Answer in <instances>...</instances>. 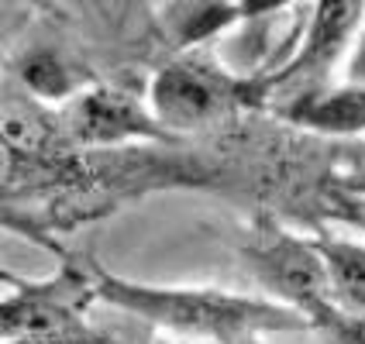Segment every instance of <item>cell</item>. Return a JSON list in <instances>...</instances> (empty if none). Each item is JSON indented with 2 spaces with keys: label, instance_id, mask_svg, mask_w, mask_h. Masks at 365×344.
<instances>
[{
  "label": "cell",
  "instance_id": "cell-1",
  "mask_svg": "<svg viewBox=\"0 0 365 344\" xmlns=\"http://www.w3.org/2000/svg\"><path fill=\"white\" fill-rule=\"evenodd\" d=\"M97 296L138 313L159 327H169L176 334H197L214 341H248L259 327H289L297 324V313L276 303L259 300H238L227 293L210 289H145V286L121 283L107 272H93Z\"/></svg>",
  "mask_w": 365,
  "mask_h": 344
},
{
  "label": "cell",
  "instance_id": "cell-2",
  "mask_svg": "<svg viewBox=\"0 0 365 344\" xmlns=\"http://www.w3.org/2000/svg\"><path fill=\"white\" fill-rule=\"evenodd\" d=\"M255 100L252 83L224 73L207 56H180L152 80V118L165 131H197Z\"/></svg>",
  "mask_w": 365,
  "mask_h": 344
},
{
  "label": "cell",
  "instance_id": "cell-3",
  "mask_svg": "<svg viewBox=\"0 0 365 344\" xmlns=\"http://www.w3.org/2000/svg\"><path fill=\"white\" fill-rule=\"evenodd\" d=\"M248 255L259 279L272 293H279L286 303L297 306L310 324H321L331 310H338L321 244H307L272 224H259Z\"/></svg>",
  "mask_w": 365,
  "mask_h": 344
},
{
  "label": "cell",
  "instance_id": "cell-4",
  "mask_svg": "<svg viewBox=\"0 0 365 344\" xmlns=\"http://www.w3.org/2000/svg\"><path fill=\"white\" fill-rule=\"evenodd\" d=\"M362 18H365V7L355 4V0L321 4L314 11V21L307 28V38L300 45V52H297V59L276 76V86L297 80V86H304V90L293 100L310 97V93H321V83H324L327 69L341 59V52H345V45L351 41V35L359 31Z\"/></svg>",
  "mask_w": 365,
  "mask_h": 344
},
{
  "label": "cell",
  "instance_id": "cell-5",
  "mask_svg": "<svg viewBox=\"0 0 365 344\" xmlns=\"http://www.w3.org/2000/svg\"><path fill=\"white\" fill-rule=\"evenodd\" d=\"M69 135L83 145H114L138 135H163L165 127L148 118L135 97H128L114 86H101L93 93H83L76 107L66 118Z\"/></svg>",
  "mask_w": 365,
  "mask_h": 344
},
{
  "label": "cell",
  "instance_id": "cell-6",
  "mask_svg": "<svg viewBox=\"0 0 365 344\" xmlns=\"http://www.w3.org/2000/svg\"><path fill=\"white\" fill-rule=\"evenodd\" d=\"M286 118L324 135H362L365 131V86L345 83L341 90H321L286 103Z\"/></svg>",
  "mask_w": 365,
  "mask_h": 344
},
{
  "label": "cell",
  "instance_id": "cell-7",
  "mask_svg": "<svg viewBox=\"0 0 365 344\" xmlns=\"http://www.w3.org/2000/svg\"><path fill=\"white\" fill-rule=\"evenodd\" d=\"M334 303L345 313H365V248L351 241H321Z\"/></svg>",
  "mask_w": 365,
  "mask_h": 344
},
{
  "label": "cell",
  "instance_id": "cell-8",
  "mask_svg": "<svg viewBox=\"0 0 365 344\" xmlns=\"http://www.w3.org/2000/svg\"><path fill=\"white\" fill-rule=\"evenodd\" d=\"M4 138L7 148L21 155H45L59 145V121L48 118L45 110H38L35 103L28 100H7L4 103Z\"/></svg>",
  "mask_w": 365,
  "mask_h": 344
},
{
  "label": "cell",
  "instance_id": "cell-9",
  "mask_svg": "<svg viewBox=\"0 0 365 344\" xmlns=\"http://www.w3.org/2000/svg\"><path fill=\"white\" fill-rule=\"evenodd\" d=\"M242 14V7H217V4H169V7L155 11V18L165 24L173 45H197Z\"/></svg>",
  "mask_w": 365,
  "mask_h": 344
},
{
  "label": "cell",
  "instance_id": "cell-10",
  "mask_svg": "<svg viewBox=\"0 0 365 344\" xmlns=\"http://www.w3.org/2000/svg\"><path fill=\"white\" fill-rule=\"evenodd\" d=\"M18 73L24 86L31 93H38V97H66L76 86L69 80V69L59 62V56H48V52H35V56L21 59Z\"/></svg>",
  "mask_w": 365,
  "mask_h": 344
},
{
  "label": "cell",
  "instance_id": "cell-11",
  "mask_svg": "<svg viewBox=\"0 0 365 344\" xmlns=\"http://www.w3.org/2000/svg\"><path fill=\"white\" fill-rule=\"evenodd\" d=\"M4 344H110L107 338L93 334L90 327L76 320V324L48 327V330H35V334H21V338H7Z\"/></svg>",
  "mask_w": 365,
  "mask_h": 344
},
{
  "label": "cell",
  "instance_id": "cell-12",
  "mask_svg": "<svg viewBox=\"0 0 365 344\" xmlns=\"http://www.w3.org/2000/svg\"><path fill=\"white\" fill-rule=\"evenodd\" d=\"M317 327L327 334V341L331 344H365V313L331 310Z\"/></svg>",
  "mask_w": 365,
  "mask_h": 344
},
{
  "label": "cell",
  "instance_id": "cell-13",
  "mask_svg": "<svg viewBox=\"0 0 365 344\" xmlns=\"http://www.w3.org/2000/svg\"><path fill=\"white\" fill-rule=\"evenodd\" d=\"M348 83L351 86H365V24H362V31H359L351 62H348Z\"/></svg>",
  "mask_w": 365,
  "mask_h": 344
},
{
  "label": "cell",
  "instance_id": "cell-14",
  "mask_svg": "<svg viewBox=\"0 0 365 344\" xmlns=\"http://www.w3.org/2000/svg\"><path fill=\"white\" fill-rule=\"evenodd\" d=\"M252 344H255V341H252Z\"/></svg>",
  "mask_w": 365,
  "mask_h": 344
}]
</instances>
